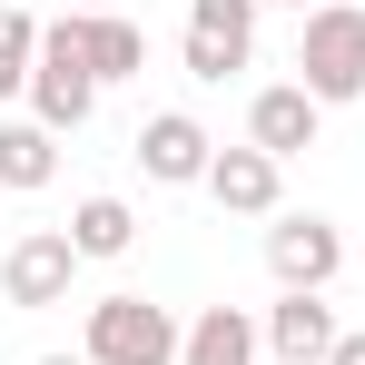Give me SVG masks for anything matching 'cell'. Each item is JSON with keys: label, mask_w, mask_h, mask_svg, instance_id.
Masks as SVG:
<instances>
[{"label": "cell", "mask_w": 365, "mask_h": 365, "mask_svg": "<svg viewBox=\"0 0 365 365\" xmlns=\"http://www.w3.org/2000/svg\"><path fill=\"white\" fill-rule=\"evenodd\" d=\"M99 109V69H89V10H60L40 20V69H30V119L40 128H89Z\"/></svg>", "instance_id": "6da1fadb"}, {"label": "cell", "mask_w": 365, "mask_h": 365, "mask_svg": "<svg viewBox=\"0 0 365 365\" xmlns=\"http://www.w3.org/2000/svg\"><path fill=\"white\" fill-rule=\"evenodd\" d=\"M267 267H277V287H297V297H326V277L346 267V237H336V217H277L267 227Z\"/></svg>", "instance_id": "8992f818"}, {"label": "cell", "mask_w": 365, "mask_h": 365, "mask_svg": "<svg viewBox=\"0 0 365 365\" xmlns=\"http://www.w3.org/2000/svg\"><path fill=\"white\" fill-rule=\"evenodd\" d=\"M316 119H326V109L306 99L297 79H277V89H257V99H247V148H267V158L287 168V158L316 148Z\"/></svg>", "instance_id": "9c48e42d"}, {"label": "cell", "mask_w": 365, "mask_h": 365, "mask_svg": "<svg viewBox=\"0 0 365 365\" xmlns=\"http://www.w3.org/2000/svg\"><path fill=\"white\" fill-rule=\"evenodd\" d=\"M277 187H287V168H277L267 148H217V158H207V197H217L227 217H277Z\"/></svg>", "instance_id": "30bf717a"}, {"label": "cell", "mask_w": 365, "mask_h": 365, "mask_svg": "<svg viewBox=\"0 0 365 365\" xmlns=\"http://www.w3.org/2000/svg\"><path fill=\"white\" fill-rule=\"evenodd\" d=\"M297 89L316 109L365 99V0H316L297 30Z\"/></svg>", "instance_id": "7a4b0ae2"}, {"label": "cell", "mask_w": 365, "mask_h": 365, "mask_svg": "<svg viewBox=\"0 0 365 365\" xmlns=\"http://www.w3.org/2000/svg\"><path fill=\"white\" fill-rule=\"evenodd\" d=\"M257 336H267V356H277V365H326L336 346H346L336 306H326V297H297V287H287V297L257 316Z\"/></svg>", "instance_id": "52a82bcc"}, {"label": "cell", "mask_w": 365, "mask_h": 365, "mask_svg": "<svg viewBox=\"0 0 365 365\" xmlns=\"http://www.w3.org/2000/svg\"><path fill=\"white\" fill-rule=\"evenodd\" d=\"M60 178V128H40V119H0V187H50Z\"/></svg>", "instance_id": "7c38bea8"}, {"label": "cell", "mask_w": 365, "mask_h": 365, "mask_svg": "<svg viewBox=\"0 0 365 365\" xmlns=\"http://www.w3.org/2000/svg\"><path fill=\"white\" fill-rule=\"evenodd\" d=\"M89 257L69 247V227H30V237H10L0 257V297L10 306H69V277H79Z\"/></svg>", "instance_id": "5b68a950"}, {"label": "cell", "mask_w": 365, "mask_h": 365, "mask_svg": "<svg viewBox=\"0 0 365 365\" xmlns=\"http://www.w3.org/2000/svg\"><path fill=\"white\" fill-rule=\"evenodd\" d=\"M69 10H119V0H69Z\"/></svg>", "instance_id": "e0dca14e"}, {"label": "cell", "mask_w": 365, "mask_h": 365, "mask_svg": "<svg viewBox=\"0 0 365 365\" xmlns=\"http://www.w3.org/2000/svg\"><path fill=\"white\" fill-rule=\"evenodd\" d=\"M40 365H89V356H40Z\"/></svg>", "instance_id": "ac0fdd59"}, {"label": "cell", "mask_w": 365, "mask_h": 365, "mask_svg": "<svg viewBox=\"0 0 365 365\" xmlns=\"http://www.w3.org/2000/svg\"><path fill=\"white\" fill-rule=\"evenodd\" d=\"M257 60V0H187V79L227 89Z\"/></svg>", "instance_id": "277c9868"}, {"label": "cell", "mask_w": 365, "mask_h": 365, "mask_svg": "<svg viewBox=\"0 0 365 365\" xmlns=\"http://www.w3.org/2000/svg\"><path fill=\"white\" fill-rule=\"evenodd\" d=\"M326 365H365V326H356V336H346V346H336Z\"/></svg>", "instance_id": "2e32d148"}, {"label": "cell", "mask_w": 365, "mask_h": 365, "mask_svg": "<svg viewBox=\"0 0 365 365\" xmlns=\"http://www.w3.org/2000/svg\"><path fill=\"white\" fill-rule=\"evenodd\" d=\"M207 158H217V138L187 119V109H158V119L138 128V168L158 187H207Z\"/></svg>", "instance_id": "ba28073f"}, {"label": "cell", "mask_w": 365, "mask_h": 365, "mask_svg": "<svg viewBox=\"0 0 365 365\" xmlns=\"http://www.w3.org/2000/svg\"><path fill=\"white\" fill-rule=\"evenodd\" d=\"M178 346H187V326L168 316V306L128 297V287L89 306V336H79V356H89V365H178Z\"/></svg>", "instance_id": "3957f363"}, {"label": "cell", "mask_w": 365, "mask_h": 365, "mask_svg": "<svg viewBox=\"0 0 365 365\" xmlns=\"http://www.w3.org/2000/svg\"><path fill=\"white\" fill-rule=\"evenodd\" d=\"M356 267H365V247H356Z\"/></svg>", "instance_id": "ffe728a7"}, {"label": "cell", "mask_w": 365, "mask_h": 365, "mask_svg": "<svg viewBox=\"0 0 365 365\" xmlns=\"http://www.w3.org/2000/svg\"><path fill=\"white\" fill-rule=\"evenodd\" d=\"M257 356H267V336L247 306H197V326L178 346V365H257Z\"/></svg>", "instance_id": "8fae6325"}, {"label": "cell", "mask_w": 365, "mask_h": 365, "mask_svg": "<svg viewBox=\"0 0 365 365\" xmlns=\"http://www.w3.org/2000/svg\"><path fill=\"white\" fill-rule=\"evenodd\" d=\"M30 69H40V20L0 0V99H30Z\"/></svg>", "instance_id": "9a60e30c"}, {"label": "cell", "mask_w": 365, "mask_h": 365, "mask_svg": "<svg viewBox=\"0 0 365 365\" xmlns=\"http://www.w3.org/2000/svg\"><path fill=\"white\" fill-rule=\"evenodd\" d=\"M89 69H99V89H109V79H138V69H148V30H138L128 10H89Z\"/></svg>", "instance_id": "5bb4252c"}, {"label": "cell", "mask_w": 365, "mask_h": 365, "mask_svg": "<svg viewBox=\"0 0 365 365\" xmlns=\"http://www.w3.org/2000/svg\"><path fill=\"white\" fill-rule=\"evenodd\" d=\"M69 247H79L89 267L128 257V247H138V207H128V197H79V207H69Z\"/></svg>", "instance_id": "4fadbf2b"}, {"label": "cell", "mask_w": 365, "mask_h": 365, "mask_svg": "<svg viewBox=\"0 0 365 365\" xmlns=\"http://www.w3.org/2000/svg\"><path fill=\"white\" fill-rule=\"evenodd\" d=\"M257 10H267V0H257ZM287 10H316V0H287Z\"/></svg>", "instance_id": "d6986e66"}]
</instances>
